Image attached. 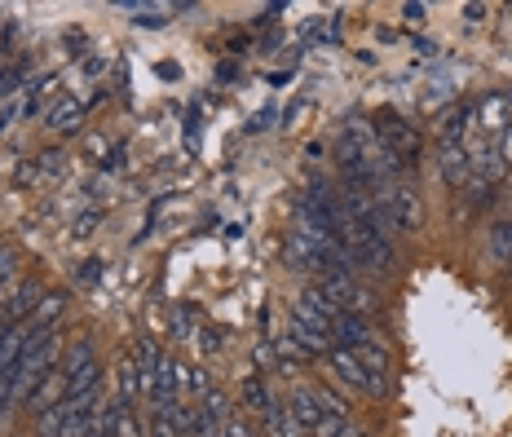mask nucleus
I'll use <instances>...</instances> for the list:
<instances>
[{
    "label": "nucleus",
    "mask_w": 512,
    "mask_h": 437,
    "mask_svg": "<svg viewBox=\"0 0 512 437\" xmlns=\"http://www.w3.org/2000/svg\"><path fill=\"white\" fill-rule=\"evenodd\" d=\"M314 398L327 415H345V420H354V402H349V393H340V385H314Z\"/></svg>",
    "instance_id": "f3484780"
},
{
    "label": "nucleus",
    "mask_w": 512,
    "mask_h": 437,
    "mask_svg": "<svg viewBox=\"0 0 512 437\" xmlns=\"http://www.w3.org/2000/svg\"><path fill=\"white\" fill-rule=\"evenodd\" d=\"M437 173L451 190H468L473 181V159H468V146L464 142H442L437 146Z\"/></svg>",
    "instance_id": "6e6552de"
},
{
    "label": "nucleus",
    "mask_w": 512,
    "mask_h": 437,
    "mask_svg": "<svg viewBox=\"0 0 512 437\" xmlns=\"http://www.w3.org/2000/svg\"><path fill=\"white\" fill-rule=\"evenodd\" d=\"M0 437H18V433H0Z\"/></svg>",
    "instance_id": "c85d7f7f"
},
{
    "label": "nucleus",
    "mask_w": 512,
    "mask_h": 437,
    "mask_svg": "<svg viewBox=\"0 0 512 437\" xmlns=\"http://www.w3.org/2000/svg\"><path fill=\"white\" fill-rule=\"evenodd\" d=\"M270 120H274V111H261V115H252L248 129H252V133H265V129H270Z\"/></svg>",
    "instance_id": "bb28decb"
},
{
    "label": "nucleus",
    "mask_w": 512,
    "mask_h": 437,
    "mask_svg": "<svg viewBox=\"0 0 512 437\" xmlns=\"http://www.w3.org/2000/svg\"><path fill=\"white\" fill-rule=\"evenodd\" d=\"M274 402H279V393L270 389V380H265L261 371H248V376H243V385H239V407H243V415H256V420H261V415L270 411Z\"/></svg>",
    "instance_id": "9d476101"
},
{
    "label": "nucleus",
    "mask_w": 512,
    "mask_h": 437,
    "mask_svg": "<svg viewBox=\"0 0 512 437\" xmlns=\"http://www.w3.org/2000/svg\"><path fill=\"white\" fill-rule=\"evenodd\" d=\"M362 367L371 371V376H380V380H393V354H389V345L384 340H376V345H362V349H349Z\"/></svg>",
    "instance_id": "2eb2a0df"
},
{
    "label": "nucleus",
    "mask_w": 512,
    "mask_h": 437,
    "mask_svg": "<svg viewBox=\"0 0 512 437\" xmlns=\"http://www.w3.org/2000/svg\"><path fill=\"white\" fill-rule=\"evenodd\" d=\"M67 305H71V292H62V287H49L45 301L36 305V314L27 318V327H31V332H49V327H58V323H62Z\"/></svg>",
    "instance_id": "f8f14e48"
},
{
    "label": "nucleus",
    "mask_w": 512,
    "mask_h": 437,
    "mask_svg": "<svg viewBox=\"0 0 512 437\" xmlns=\"http://www.w3.org/2000/svg\"><path fill=\"white\" fill-rule=\"evenodd\" d=\"M18 248L14 243H0V292H9V287H14L18 279H23V274H18Z\"/></svg>",
    "instance_id": "6ab92c4d"
},
{
    "label": "nucleus",
    "mask_w": 512,
    "mask_h": 437,
    "mask_svg": "<svg viewBox=\"0 0 512 437\" xmlns=\"http://www.w3.org/2000/svg\"><path fill=\"white\" fill-rule=\"evenodd\" d=\"M309 437H367V429H362L358 420H345V415H327L323 411V420L309 429Z\"/></svg>",
    "instance_id": "dca6fc26"
},
{
    "label": "nucleus",
    "mask_w": 512,
    "mask_h": 437,
    "mask_svg": "<svg viewBox=\"0 0 512 437\" xmlns=\"http://www.w3.org/2000/svg\"><path fill=\"white\" fill-rule=\"evenodd\" d=\"M464 23H486V5H464Z\"/></svg>",
    "instance_id": "393cba45"
},
{
    "label": "nucleus",
    "mask_w": 512,
    "mask_h": 437,
    "mask_svg": "<svg viewBox=\"0 0 512 437\" xmlns=\"http://www.w3.org/2000/svg\"><path fill=\"white\" fill-rule=\"evenodd\" d=\"M9 411H18V367L0 371V420H5Z\"/></svg>",
    "instance_id": "412c9836"
},
{
    "label": "nucleus",
    "mask_w": 512,
    "mask_h": 437,
    "mask_svg": "<svg viewBox=\"0 0 512 437\" xmlns=\"http://www.w3.org/2000/svg\"><path fill=\"white\" fill-rule=\"evenodd\" d=\"M133 367H137V380H142V407H146V398L155 393V385H159V376L168 371V354H164V345H159L155 336H137L133 340Z\"/></svg>",
    "instance_id": "39448f33"
},
{
    "label": "nucleus",
    "mask_w": 512,
    "mask_h": 437,
    "mask_svg": "<svg viewBox=\"0 0 512 437\" xmlns=\"http://www.w3.org/2000/svg\"><path fill=\"white\" fill-rule=\"evenodd\" d=\"M424 14H429L424 5H402V18H407V23H424Z\"/></svg>",
    "instance_id": "a878e982"
},
{
    "label": "nucleus",
    "mask_w": 512,
    "mask_h": 437,
    "mask_svg": "<svg viewBox=\"0 0 512 437\" xmlns=\"http://www.w3.org/2000/svg\"><path fill=\"white\" fill-rule=\"evenodd\" d=\"M495 146H499V155H504V164L512 168V129H508L504 137H499V142H495Z\"/></svg>",
    "instance_id": "cd10ccee"
},
{
    "label": "nucleus",
    "mask_w": 512,
    "mask_h": 437,
    "mask_svg": "<svg viewBox=\"0 0 512 437\" xmlns=\"http://www.w3.org/2000/svg\"><path fill=\"white\" fill-rule=\"evenodd\" d=\"M120 437H151L142 407H124V402H120Z\"/></svg>",
    "instance_id": "aec40b11"
},
{
    "label": "nucleus",
    "mask_w": 512,
    "mask_h": 437,
    "mask_svg": "<svg viewBox=\"0 0 512 437\" xmlns=\"http://www.w3.org/2000/svg\"><path fill=\"white\" fill-rule=\"evenodd\" d=\"M199 345H204V354H217V349H226V336H221L217 327H204V340H199Z\"/></svg>",
    "instance_id": "b1692460"
},
{
    "label": "nucleus",
    "mask_w": 512,
    "mask_h": 437,
    "mask_svg": "<svg viewBox=\"0 0 512 437\" xmlns=\"http://www.w3.org/2000/svg\"><path fill=\"white\" fill-rule=\"evenodd\" d=\"M98 274H102V261H80L76 265V283H84V287H89V283H98Z\"/></svg>",
    "instance_id": "5701e85b"
},
{
    "label": "nucleus",
    "mask_w": 512,
    "mask_h": 437,
    "mask_svg": "<svg viewBox=\"0 0 512 437\" xmlns=\"http://www.w3.org/2000/svg\"><path fill=\"white\" fill-rule=\"evenodd\" d=\"M58 371H62V380H67V398L80 393V389H89V385H98V380L106 376L102 358H98V336L71 340L67 354H62V362H58Z\"/></svg>",
    "instance_id": "f03ea898"
},
{
    "label": "nucleus",
    "mask_w": 512,
    "mask_h": 437,
    "mask_svg": "<svg viewBox=\"0 0 512 437\" xmlns=\"http://www.w3.org/2000/svg\"><path fill=\"white\" fill-rule=\"evenodd\" d=\"M473 124H477V102H451V106H442V115H437V137L442 142H464L468 133H473Z\"/></svg>",
    "instance_id": "1a4fd4ad"
},
{
    "label": "nucleus",
    "mask_w": 512,
    "mask_h": 437,
    "mask_svg": "<svg viewBox=\"0 0 512 437\" xmlns=\"http://www.w3.org/2000/svg\"><path fill=\"white\" fill-rule=\"evenodd\" d=\"M477 124H482V133L490 137V142H499V137L512 129V89L486 93V98L477 102Z\"/></svg>",
    "instance_id": "0eeeda50"
},
{
    "label": "nucleus",
    "mask_w": 512,
    "mask_h": 437,
    "mask_svg": "<svg viewBox=\"0 0 512 437\" xmlns=\"http://www.w3.org/2000/svg\"><path fill=\"white\" fill-rule=\"evenodd\" d=\"M40 301H45V283H40L36 274H23L9 292H0V318H5L9 327H18V323H27V318L36 314Z\"/></svg>",
    "instance_id": "20e7f679"
},
{
    "label": "nucleus",
    "mask_w": 512,
    "mask_h": 437,
    "mask_svg": "<svg viewBox=\"0 0 512 437\" xmlns=\"http://www.w3.org/2000/svg\"><path fill=\"white\" fill-rule=\"evenodd\" d=\"M256 424H261V433H265V437H309V433L301 429V424H296V415L287 411V402H283V398L274 402V407L265 411Z\"/></svg>",
    "instance_id": "ddd939ff"
},
{
    "label": "nucleus",
    "mask_w": 512,
    "mask_h": 437,
    "mask_svg": "<svg viewBox=\"0 0 512 437\" xmlns=\"http://www.w3.org/2000/svg\"><path fill=\"white\" fill-rule=\"evenodd\" d=\"M287 314H292V318H301V323H305V327H314V332L332 336V323H336V314H340V309H336L332 301H327V296H323V287H318V283H305L301 292L292 296V305H287Z\"/></svg>",
    "instance_id": "7ed1b4c3"
},
{
    "label": "nucleus",
    "mask_w": 512,
    "mask_h": 437,
    "mask_svg": "<svg viewBox=\"0 0 512 437\" xmlns=\"http://www.w3.org/2000/svg\"><path fill=\"white\" fill-rule=\"evenodd\" d=\"M327 367H332V385H340L345 393H354V398H389L393 393V380H380V376H371L362 362L349 354V349H332L327 354Z\"/></svg>",
    "instance_id": "f257e3e1"
},
{
    "label": "nucleus",
    "mask_w": 512,
    "mask_h": 437,
    "mask_svg": "<svg viewBox=\"0 0 512 437\" xmlns=\"http://www.w3.org/2000/svg\"><path fill=\"white\" fill-rule=\"evenodd\" d=\"M332 340H336V349H362V345H376V340H380V327H376V318L340 309L336 323H332Z\"/></svg>",
    "instance_id": "423d86ee"
},
{
    "label": "nucleus",
    "mask_w": 512,
    "mask_h": 437,
    "mask_svg": "<svg viewBox=\"0 0 512 437\" xmlns=\"http://www.w3.org/2000/svg\"><path fill=\"white\" fill-rule=\"evenodd\" d=\"M45 129L53 133V137H71V133H80L84 129V106H80V98H58L45 111Z\"/></svg>",
    "instance_id": "9b49d317"
},
{
    "label": "nucleus",
    "mask_w": 512,
    "mask_h": 437,
    "mask_svg": "<svg viewBox=\"0 0 512 437\" xmlns=\"http://www.w3.org/2000/svg\"><path fill=\"white\" fill-rule=\"evenodd\" d=\"M486 257L490 265H512V217L495 221L486 234Z\"/></svg>",
    "instance_id": "4468645a"
},
{
    "label": "nucleus",
    "mask_w": 512,
    "mask_h": 437,
    "mask_svg": "<svg viewBox=\"0 0 512 437\" xmlns=\"http://www.w3.org/2000/svg\"><path fill=\"white\" fill-rule=\"evenodd\" d=\"M62 420H67L62 402H58V407H49V411H40L36 415V437H62Z\"/></svg>",
    "instance_id": "4be33fe9"
},
{
    "label": "nucleus",
    "mask_w": 512,
    "mask_h": 437,
    "mask_svg": "<svg viewBox=\"0 0 512 437\" xmlns=\"http://www.w3.org/2000/svg\"><path fill=\"white\" fill-rule=\"evenodd\" d=\"M128 9V14H137L133 18V23L137 27H168V14H173V5H124Z\"/></svg>",
    "instance_id": "a211bd4d"
}]
</instances>
